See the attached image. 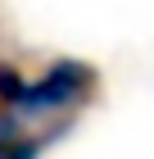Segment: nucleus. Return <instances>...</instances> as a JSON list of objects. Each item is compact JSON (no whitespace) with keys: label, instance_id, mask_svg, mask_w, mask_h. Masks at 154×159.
Wrapping results in <instances>:
<instances>
[{"label":"nucleus","instance_id":"1","mask_svg":"<svg viewBox=\"0 0 154 159\" xmlns=\"http://www.w3.org/2000/svg\"><path fill=\"white\" fill-rule=\"evenodd\" d=\"M95 86H100V73H95L91 64L55 59L41 77H27L23 82V91H18V100H14L9 109L23 123L50 118V114H68V109H82L86 100L95 96Z\"/></svg>","mask_w":154,"mask_h":159}]
</instances>
